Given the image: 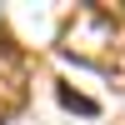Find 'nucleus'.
<instances>
[{"label":"nucleus","mask_w":125,"mask_h":125,"mask_svg":"<svg viewBox=\"0 0 125 125\" xmlns=\"http://www.w3.org/2000/svg\"><path fill=\"white\" fill-rule=\"evenodd\" d=\"M120 30H125V10L95 0V5H80L60 25V50L75 55V60H85V65H105L110 50H115V40H120Z\"/></svg>","instance_id":"1"},{"label":"nucleus","mask_w":125,"mask_h":125,"mask_svg":"<svg viewBox=\"0 0 125 125\" xmlns=\"http://www.w3.org/2000/svg\"><path fill=\"white\" fill-rule=\"evenodd\" d=\"M25 100H30V60H25V50L0 30V125L15 120L20 110H25Z\"/></svg>","instance_id":"2"},{"label":"nucleus","mask_w":125,"mask_h":125,"mask_svg":"<svg viewBox=\"0 0 125 125\" xmlns=\"http://www.w3.org/2000/svg\"><path fill=\"white\" fill-rule=\"evenodd\" d=\"M60 100H65V105H75V110H85V115H90V110H95V105H90L85 95H75V90H60Z\"/></svg>","instance_id":"3"}]
</instances>
